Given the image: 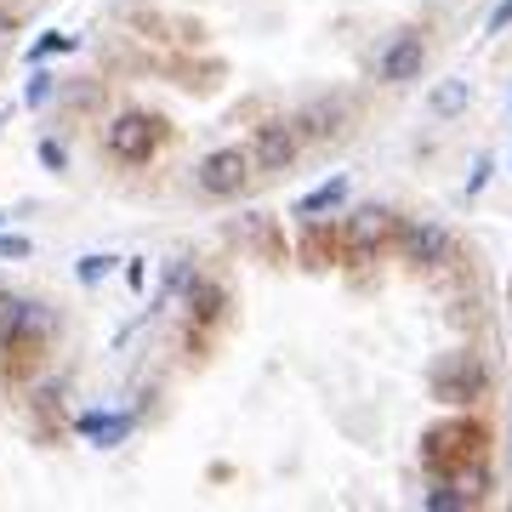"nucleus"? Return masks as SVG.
<instances>
[{
	"label": "nucleus",
	"mask_w": 512,
	"mask_h": 512,
	"mask_svg": "<svg viewBox=\"0 0 512 512\" xmlns=\"http://www.w3.org/2000/svg\"><path fill=\"white\" fill-rule=\"evenodd\" d=\"M80 433H92V439L109 450V444H120L131 433V416H86V421H80Z\"/></svg>",
	"instance_id": "15"
},
{
	"label": "nucleus",
	"mask_w": 512,
	"mask_h": 512,
	"mask_svg": "<svg viewBox=\"0 0 512 512\" xmlns=\"http://www.w3.org/2000/svg\"><path fill=\"white\" fill-rule=\"evenodd\" d=\"M478 461H484V427L478 421L456 416L421 433V467L433 478H461V473H473Z\"/></svg>",
	"instance_id": "1"
},
{
	"label": "nucleus",
	"mask_w": 512,
	"mask_h": 512,
	"mask_svg": "<svg viewBox=\"0 0 512 512\" xmlns=\"http://www.w3.org/2000/svg\"><path fill=\"white\" fill-rule=\"evenodd\" d=\"M296 154H302V131H296L291 120H268V126L256 131V143H251L256 171H291Z\"/></svg>",
	"instance_id": "7"
},
{
	"label": "nucleus",
	"mask_w": 512,
	"mask_h": 512,
	"mask_svg": "<svg viewBox=\"0 0 512 512\" xmlns=\"http://www.w3.org/2000/svg\"><path fill=\"white\" fill-rule=\"evenodd\" d=\"M57 404H63V387H40V393H35L40 439H57Z\"/></svg>",
	"instance_id": "16"
},
{
	"label": "nucleus",
	"mask_w": 512,
	"mask_h": 512,
	"mask_svg": "<svg viewBox=\"0 0 512 512\" xmlns=\"http://www.w3.org/2000/svg\"><path fill=\"white\" fill-rule=\"evenodd\" d=\"M342 120H348V103L325 97V103H313V109L302 114V120H291V126L302 131V137H319V143H325V137H336V131H342Z\"/></svg>",
	"instance_id": "12"
},
{
	"label": "nucleus",
	"mask_w": 512,
	"mask_h": 512,
	"mask_svg": "<svg viewBox=\"0 0 512 512\" xmlns=\"http://www.w3.org/2000/svg\"><path fill=\"white\" fill-rule=\"evenodd\" d=\"M342 200H348V177H325L313 194L296 200V217H325V211H336Z\"/></svg>",
	"instance_id": "14"
},
{
	"label": "nucleus",
	"mask_w": 512,
	"mask_h": 512,
	"mask_svg": "<svg viewBox=\"0 0 512 512\" xmlns=\"http://www.w3.org/2000/svg\"><path fill=\"white\" fill-rule=\"evenodd\" d=\"M46 336H52V319H46V308L35 313V319H23V325H6L0 330V382H29L35 376V365L46 359Z\"/></svg>",
	"instance_id": "2"
},
{
	"label": "nucleus",
	"mask_w": 512,
	"mask_h": 512,
	"mask_svg": "<svg viewBox=\"0 0 512 512\" xmlns=\"http://www.w3.org/2000/svg\"><path fill=\"white\" fill-rule=\"evenodd\" d=\"M399 256L416 262V268H439L444 256H450V234H444L439 222H404L399 228Z\"/></svg>",
	"instance_id": "9"
},
{
	"label": "nucleus",
	"mask_w": 512,
	"mask_h": 512,
	"mask_svg": "<svg viewBox=\"0 0 512 512\" xmlns=\"http://www.w3.org/2000/svg\"><path fill=\"white\" fill-rule=\"evenodd\" d=\"M0 222H6V211H0Z\"/></svg>",
	"instance_id": "25"
},
{
	"label": "nucleus",
	"mask_w": 512,
	"mask_h": 512,
	"mask_svg": "<svg viewBox=\"0 0 512 512\" xmlns=\"http://www.w3.org/2000/svg\"><path fill=\"white\" fill-rule=\"evenodd\" d=\"M484 365H478V353H450V359H439L433 365V399H444V404H478L484 399Z\"/></svg>",
	"instance_id": "5"
},
{
	"label": "nucleus",
	"mask_w": 512,
	"mask_h": 512,
	"mask_svg": "<svg viewBox=\"0 0 512 512\" xmlns=\"http://www.w3.org/2000/svg\"><path fill=\"white\" fill-rule=\"evenodd\" d=\"M52 52H74V35H40L35 46H29V57H35V63H40V57H52Z\"/></svg>",
	"instance_id": "18"
},
{
	"label": "nucleus",
	"mask_w": 512,
	"mask_h": 512,
	"mask_svg": "<svg viewBox=\"0 0 512 512\" xmlns=\"http://www.w3.org/2000/svg\"><path fill=\"white\" fill-rule=\"evenodd\" d=\"M421 69H427V40L416 29H404L382 52V63H376V74H382L387 86H410V80H421Z\"/></svg>",
	"instance_id": "8"
},
{
	"label": "nucleus",
	"mask_w": 512,
	"mask_h": 512,
	"mask_svg": "<svg viewBox=\"0 0 512 512\" xmlns=\"http://www.w3.org/2000/svg\"><path fill=\"white\" fill-rule=\"evenodd\" d=\"M302 262H308V268H330V262H342V228H336V222L308 217V234H302Z\"/></svg>",
	"instance_id": "11"
},
{
	"label": "nucleus",
	"mask_w": 512,
	"mask_h": 512,
	"mask_svg": "<svg viewBox=\"0 0 512 512\" xmlns=\"http://www.w3.org/2000/svg\"><path fill=\"white\" fill-rule=\"evenodd\" d=\"M222 313H228V291H222L217 279H194V285H188V325L211 330Z\"/></svg>",
	"instance_id": "10"
},
{
	"label": "nucleus",
	"mask_w": 512,
	"mask_h": 512,
	"mask_svg": "<svg viewBox=\"0 0 512 512\" xmlns=\"http://www.w3.org/2000/svg\"><path fill=\"white\" fill-rule=\"evenodd\" d=\"M393 228H399V222H393V211H382V205L353 211V217L342 222V262H376Z\"/></svg>",
	"instance_id": "6"
},
{
	"label": "nucleus",
	"mask_w": 512,
	"mask_h": 512,
	"mask_svg": "<svg viewBox=\"0 0 512 512\" xmlns=\"http://www.w3.org/2000/svg\"><path fill=\"white\" fill-rule=\"evenodd\" d=\"M114 268V256H103V251H92V256H80V268H74V279L80 285H103V274Z\"/></svg>",
	"instance_id": "17"
},
{
	"label": "nucleus",
	"mask_w": 512,
	"mask_h": 512,
	"mask_svg": "<svg viewBox=\"0 0 512 512\" xmlns=\"http://www.w3.org/2000/svg\"><path fill=\"white\" fill-rule=\"evenodd\" d=\"M40 165H46V171H69V148L57 143V137H46V143H40Z\"/></svg>",
	"instance_id": "19"
},
{
	"label": "nucleus",
	"mask_w": 512,
	"mask_h": 512,
	"mask_svg": "<svg viewBox=\"0 0 512 512\" xmlns=\"http://www.w3.org/2000/svg\"><path fill=\"white\" fill-rule=\"evenodd\" d=\"M160 143H165V120L160 114H143V109L114 114L109 131H103V148H109L120 165H148Z\"/></svg>",
	"instance_id": "3"
},
{
	"label": "nucleus",
	"mask_w": 512,
	"mask_h": 512,
	"mask_svg": "<svg viewBox=\"0 0 512 512\" xmlns=\"http://www.w3.org/2000/svg\"><path fill=\"white\" fill-rule=\"evenodd\" d=\"M46 97H52V74H29V92H23V103H29V109H40Z\"/></svg>",
	"instance_id": "21"
},
{
	"label": "nucleus",
	"mask_w": 512,
	"mask_h": 512,
	"mask_svg": "<svg viewBox=\"0 0 512 512\" xmlns=\"http://www.w3.org/2000/svg\"><path fill=\"white\" fill-rule=\"evenodd\" d=\"M507 23H512V0H501V6L490 12V23H484V35H501Z\"/></svg>",
	"instance_id": "22"
},
{
	"label": "nucleus",
	"mask_w": 512,
	"mask_h": 512,
	"mask_svg": "<svg viewBox=\"0 0 512 512\" xmlns=\"http://www.w3.org/2000/svg\"><path fill=\"white\" fill-rule=\"evenodd\" d=\"M251 148H211L200 160V171H194V183H200L205 200H234V194H245V183H251Z\"/></svg>",
	"instance_id": "4"
},
{
	"label": "nucleus",
	"mask_w": 512,
	"mask_h": 512,
	"mask_svg": "<svg viewBox=\"0 0 512 512\" xmlns=\"http://www.w3.org/2000/svg\"><path fill=\"white\" fill-rule=\"evenodd\" d=\"M473 495H461V490H427V507L433 512H450V507H467Z\"/></svg>",
	"instance_id": "20"
},
{
	"label": "nucleus",
	"mask_w": 512,
	"mask_h": 512,
	"mask_svg": "<svg viewBox=\"0 0 512 512\" xmlns=\"http://www.w3.org/2000/svg\"><path fill=\"white\" fill-rule=\"evenodd\" d=\"M467 103H473V80H439V86L427 92V114H433V120H456Z\"/></svg>",
	"instance_id": "13"
},
{
	"label": "nucleus",
	"mask_w": 512,
	"mask_h": 512,
	"mask_svg": "<svg viewBox=\"0 0 512 512\" xmlns=\"http://www.w3.org/2000/svg\"><path fill=\"white\" fill-rule=\"evenodd\" d=\"M490 171H495L490 160H478V165H473V177H467V194H484V183H490Z\"/></svg>",
	"instance_id": "23"
},
{
	"label": "nucleus",
	"mask_w": 512,
	"mask_h": 512,
	"mask_svg": "<svg viewBox=\"0 0 512 512\" xmlns=\"http://www.w3.org/2000/svg\"><path fill=\"white\" fill-rule=\"evenodd\" d=\"M0 256H29V239L23 234H0Z\"/></svg>",
	"instance_id": "24"
}]
</instances>
